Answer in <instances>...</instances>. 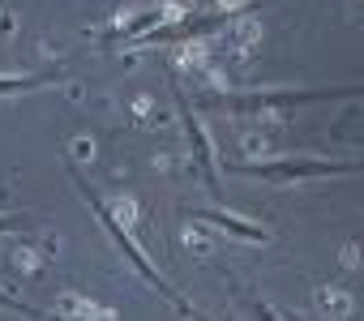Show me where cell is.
I'll list each match as a JSON object with an SVG mask.
<instances>
[{
	"instance_id": "obj_3",
	"label": "cell",
	"mask_w": 364,
	"mask_h": 321,
	"mask_svg": "<svg viewBox=\"0 0 364 321\" xmlns=\"http://www.w3.org/2000/svg\"><path fill=\"white\" fill-rule=\"evenodd\" d=\"M180 65H185V69H202V65H206V48H202V43L185 48V52H180Z\"/></svg>"
},
{
	"instance_id": "obj_2",
	"label": "cell",
	"mask_w": 364,
	"mask_h": 321,
	"mask_svg": "<svg viewBox=\"0 0 364 321\" xmlns=\"http://www.w3.org/2000/svg\"><path fill=\"white\" fill-rule=\"evenodd\" d=\"M317 308H321L326 317H347V312H351V295L326 287V291H317Z\"/></svg>"
},
{
	"instance_id": "obj_5",
	"label": "cell",
	"mask_w": 364,
	"mask_h": 321,
	"mask_svg": "<svg viewBox=\"0 0 364 321\" xmlns=\"http://www.w3.org/2000/svg\"><path fill=\"white\" fill-rule=\"evenodd\" d=\"M73 154H77V158H90V154H95V146H90V141H73Z\"/></svg>"
},
{
	"instance_id": "obj_4",
	"label": "cell",
	"mask_w": 364,
	"mask_h": 321,
	"mask_svg": "<svg viewBox=\"0 0 364 321\" xmlns=\"http://www.w3.org/2000/svg\"><path fill=\"white\" fill-rule=\"evenodd\" d=\"M14 266H18L22 274H35V270H39V257H35L31 249H18V253H14Z\"/></svg>"
},
{
	"instance_id": "obj_1",
	"label": "cell",
	"mask_w": 364,
	"mask_h": 321,
	"mask_svg": "<svg viewBox=\"0 0 364 321\" xmlns=\"http://www.w3.org/2000/svg\"><path fill=\"white\" fill-rule=\"evenodd\" d=\"M60 312L73 317V321H116V312H112L107 304H99V300H90V295H73V291L60 295Z\"/></svg>"
},
{
	"instance_id": "obj_6",
	"label": "cell",
	"mask_w": 364,
	"mask_h": 321,
	"mask_svg": "<svg viewBox=\"0 0 364 321\" xmlns=\"http://www.w3.org/2000/svg\"><path fill=\"white\" fill-rule=\"evenodd\" d=\"M14 86H26L22 77H0V90H14Z\"/></svg>"
}]
</instances>
